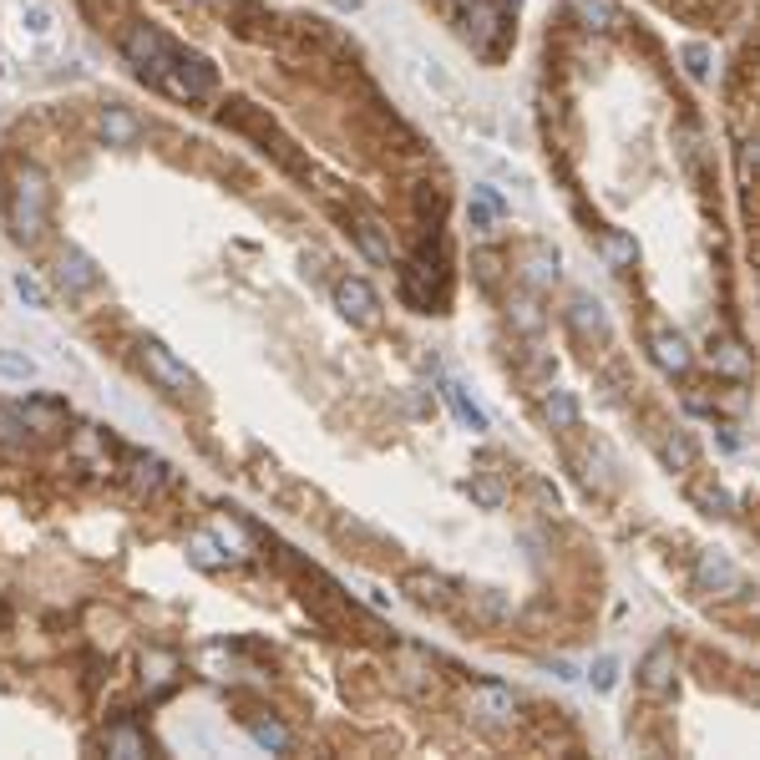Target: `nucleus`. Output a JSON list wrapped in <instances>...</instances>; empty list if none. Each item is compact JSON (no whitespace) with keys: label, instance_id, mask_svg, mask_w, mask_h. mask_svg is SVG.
Wrapping results in <instances>:
<instances>
[{"label":"nucleus","instance_id":"obj_1","mask_svg":"<svg viewBox=\"0 0 760 760\" xmlns=\"http://www.w3.org/2000/svg\"><path fill=\"white\" fill-rule=\"evenodd\" d=\"M451 16L456 36L472 46L477 61H502L517 36V6L522 0H436Z\"/></svg>","mask_w":760,"mask_h":760},{"label":"nucleus","instance_id":"obj_2","mask_svg":"<svg viewBox=\"0 0 760 760\" xmlns=\"http://www.w3.org/2000/svg\"><path fill=\"white\" fill-rule=\"evenodd\" d=\"M51 223V173L36 158H16L6 173V228L21 249H36Z\"/></svg>","mask_w":760,"mask_h":760},{"label":"nucleus","instance_id":"obj_3","mask_svg":"<svg viewBox=\"0 0 760 760\" xmlns=\"http://www.w3.org/2000/svg\"><path fill=\"white\" fill-rule=\"evenodd\" d=\"M137 365L147 370V380H158L168 396H193V391H198V375H193L163 340H142V345H137Z\"/></svg>","mask_w":760,"mask_h":760},{"label":"nucleus","instance_id":"obj_4","mask_svg":"<svg viewBox=\"0 0 760 760\" xmlns=\"http://www.w3.org/2000/svg\"><path fill=\"white\" fill-rule=\"evenodd\" d=\"M467 715H472L477 725H487V730H502V725H512L517 700H512L507 684H477V690L467 695Z\"/></svg>","mask_w":760,"mask_h":760},{"label":"nucleus","instance_id":"obj_5","mask_svg":"<svg viewBox=\"0 0 760 760\" xmlns=\"http://www.w3.org/2000/svg\"><path fill=\"white\" fill-rule=\"evenodd\" d=\"M335 304H340V315H345L350 325H375V320H380V294H375L365 279H355V274H340V279H335Z\"/></svg>","mask_w":760,"mask_h":760},{"label":"nucleus","instance_id":"obj_6","mask_svg":"<svg viewBox=\"0 0 760 760\" xmlns=\"http://www.w3.org/2000/svg\"><path fill=\"white\" fill-rule=\"evenodd\" d=\"M122 472H127V487L137 497H158L173 477H168V462L163 456H152V451H127L122 456Z\"/></svg>","mask_w":760,"mask_h":760},{"label":"nucleus","instance_id":"obj_7","mask_svg":"<svg viewBox=\"0 0 760 760\" xmlns=\"http://www.w3.org/2000/svg\"><path fill=\"white\" fill-rule=\"evenodd\" d=\"M56 284H61L66 294H87V289H97V284H102V274H97L92 254H82L76 244H66V249H61V259H56Z\"/></svg>","mask_w":760,"mask_h":760},{"label":"nucleus","instance_id":"obj_8","mask_svg":"<svg viewBox=\"0 0 760 760\" xmlns=\"http://www.w3.org/2000/svg\"><path fill=\"white\" fill-rule=\"evenodd\" d=\"M355 244L365 249L370 264H391V259H396V249H391V228L380 223V213H370V208H355Z\"/></svg>","mask_w":760,"mask_h":760},{"label":"nucleus","instance_id":"obj_9","mask_svg":"<svg viewBox=\"0 0 760 760\" xmlns=\"http://www.w3.org/2000/svg\"><path fill=\"white\" fill-rule=\"evenodd\" d=\"M649 355H654V365L669 370V375H684V370L695 365L690 345H684V335H674V330H654V335H649Z\"/></svg>","mask_w":760,"mask_h":760},{"label":"nucleus","instance_id":"obj_10","mask_svg":"<svg viewBox=\"0 0 760 760\" xmlns=\"http://www.w3.org/2000/svg\"><path fill=\"white\" fill-rule=\"evenodd\" d=\"M568 325L583 335V340H603L608 335V315H603V304L588 299V294H573L568 299Z\"/></svg>","mask_w":760,"mask_h":760},{"label":"nucleus","instance_id":"obj_11","mask_svg":"<svg viewBox=\"0 0 760 760\" xmlns=\"http://www.w3.org/2000/svg\"><path fill=\"white\" fill-rule=\"evenodd\" d=\"M695 583H700V588H710V593H725V588H740V573H735V563H730V558H720V553H700V558H695Z\"/></svg>","mask_w":760,"mask_h":760},{"label":"nucleus","instance_id":"obj_12","mask_svg":"<svg viewBox=\"0 0 760 760\" xmlns=\"http://www.w3.org/2000/svg\"><path fill=\"white\" fill-rule=\"evenodd\" d=\"M188 563H198L203 573H223V568H228V553H223V543L213 538V527L188 532Z\"/></svg>","mask_w":760,"mask_h":760},{"label":"nucleus","instance_id":"obj_13","mask_svg":"<svg viewBox=\"0 0 760 760\" xmlns=\"http://www.w3.org/2000/svg\"><path fill=\"white\" fill-rule=\"evenodd\" d=\"M102 750H107V755H117V760H137V755H147V735H142L132 720H117V725H107Z\"/></svg>","mask_w":760,"mask_h":760},{"label":"nucleus","instance_id":"obj_14","mask_svg":"<svg viewBox=\"0 0 760 760\" xmlns=\"http://www.w3.org/2000/svg\"><path fill=\"white\" fill-rule=\"evenodd\" d=\"M406 593H411L421 608H446L456 588H451L441 573H411V578H406Z\"/></svg>","mask_w":760,"mask_h":760},{"label":"nucleus","instance_id":"obj_15","mask_svg":"<svg viewBox=\"0 0 760 760\" xmlns=\"http://www.w3.org/2000/svg\"><path fill=\"white\" fill-rule=\"evenodd\" d=\"M598 254L608 259V269H634V259H639V249H634V239L624 234V228H603Z\"/></svg>","mask_w":760,"mask_h":760},{"label":"nucleus","instance_id":"obj_16","mask_svg":"<svg viewBox=\"0 0 760 760\" xmlns=\"http://www.w3.org/2000/svg\"><path fill=\"white\" fill-rule=\"evenodd\" d=\"M639 679H644L649 695H669V690H674V654H669V649H654V654L644 659Z\"/></svg>","mask_w":760,"mask_h":760},{"label":"nucleus","instance_id":"obj_17","mask_svg":"<svg viewBox=\"0 0 760 760\" xmlns=\"http://www.w3.org/2000/svg\"><path fill=\"white\" fill-rule=\"evenodd\" d=\"M441 396H446V406L456 411V416H462V426H472V431H487V411L462 391V386H456V380H441Z\"/></svg>","mask_w":760,"mask_h":760},{"label":"nucleus","instance_id":"obj_18","mask_svg":"<svg viewBox=\"0 0 760 760\" xmlns=\"http://www.w3.org/2000/svg\"><path fill=\"white\" fill-rule=\"evenodd\" d=\"M21 416H26V426H31L36 436H56V431H61V416H66V411H61L56 401H41V396H31V401L21 406Z\"/></svg>","mask_w":760,"mask_h":760},{"label":"nucleus","instance_id":"obj_19","mask_svg":"<svg viewBox=\"0 0 760 760\" xmlns=\"http://www.w3.org/2000/svg\"><path fill=\"white\" fill-rule=\"evenodd\" d=\"M467 614L482 619V624H502L512 614V603L502 593H492V588H477V593H467Z\"/></svg>","mask_w":760,"mask_h":760},{"label":"nucleus","instance_id":"obj_20","mask_svg":"<svg viewBox=\"0 0 760 760\" xmlns=\"http://www.w3.org/2000/svg\"><path fill=\"white\" fill-rule=\"evenodd\" d=\"M543 416L558 426V431H573L578 426V401H573V391H543Z\"/></svg>","mask_w":760,"mask_h":760},{"label":"nucleus","instance_id":"obj_21","mask_svg":"<svg viewBox=\"0 0 760 760\" xmlns=\"http://www.w3.org/2000/svg\"><path fill=\"white\" fill-rule=\"evenodd\" d=\"M213 538L223 543V553H228V563H244V558L254 553V543L244 538V527H239V522H228V517H223V522H213Z\"/></svg>","mask_w":760,"mask_h":760},{"label":"nucleus","instance_id":"obj_22","mask_svg":"<svg viewBox=\"0 0 760 760\" xmlns=\"http://www.w3.org/2000/svg\"><path fill=\"white\" fill-rule=\"evenodd\" d=\"M36 431L26 426L21 406H0V446H31Z\"/></svg>","mask_w":760,"mask_h":760},{"label":"nucleus","instance_id":"obj_23","mask_svg":"<svg viewBox=\"0 0 760 760\" xmlns=\"http://www.w3.org/2000/svg\"><path fill=\"white\" fill-rule=\"evenodd\" d=\"M173 674H178V659H173V654H163V649L142 654V684L163 690V684H173Z\"/></svg>","mask_w":760,"mask_h":760},{"label":"nucleus","instance_id":"obj_24","mask_svg":"<svg viewBox=\"0 0 760 760\" xmlns=\"http://www.w3.org/2000/svg\"><path fill=\"white\" fill-rule=\"evenodd\" d=\"M659 456L674 467V472H684V467H695V446H690V436H679V431H669L664 441H659Z\"/></svg>","mask_w":760,"mask_h":760},{"label":"nucleus","instance_id":"obj_25","mask_svg":"<svg viewBox=\"0 0 760 760\" xmlns=\"http://www.w3.org/2000/svg\"><path fill=\"white\" fill-rule=\"evenodd\" d=\"M249 735L264 745V750H274V755H284L294 740H289V730L284 725H274V720H249Z\"/></svg>","mask_w":760,"mask_h":760},{"label":"nucleus","instance_id":"obj_26","mask_svg":"<svg viewBox=\"0 0 760 760\" xmlns=\"http://www.w3.org/2000/svg\"><path fill=\"white\" fill-rule=\"evenodd\" d=\"M558 279V259L548 254V249H532V259H527V284L532 289H548Z\"/></svg>","mask_w":760,"mask_h":760},{"label":"nucleus","instance_id":"obj_27","mask_svg":"<svg viewBox=\"0 0 760 760\" xmlns=\"http://www.w3.org/2000/svg\"><path fill=\"white\" fill-rule=\"evenodd\" d=\"M715 365L725 370V375H735V380H745V370H750V360L740 355V345H730V340H715Z\"/></svg>","mask_w":760,"mask_h":760},{"label":"nucleus","instance_id":"obj_28","mask_svg":"<svg viewBox=\"0 0 760 760\" xmlns=\"http://www.w3.org/2000/svg\"><path fill=\"white\" fill-rule=\"evenodd\" d=\"M467 492H472V502H482L487 512H497V507L507 502V492H502L492 477H472V482H467Z\"/></svg>","mask_w":760,"mask_h":760},{"label":"nucleus","instance_id":"obj_29","mask_svg":"<svg viewBox=\"0 0 760 760\" xmlns=\"http://www.w3.org/2000/svg\"><path fill=\"white\" fill-rule=\"evenodd\" d=\"M0 375H6V380H31V375H36V360L21 355V350H0Z\"/></svg>","mask_w":760,"mask_h":760},{"label":"nucleus","instance_id":"obj_30","mask_svg":"<svg viewBox=\"0 0 760 760\" xmlns=\"http://www.w3.org/2000/svg\"><path fill=\"white\" fill-rule=\"evenodd\" d=\"M588 679H593V690H614V684H619V659L614 654H603V659H593V669H588Z\"/></svg>","mask_w":760,"mask_h":760},{"label":"nucleus","instance_id":"obj_31","mask_svg":"<svg viewBox=\"0 0 760 760\" xmlns=\"http://www.w3.org/2000/svg\"><path fill=\"white\" fill-rule=\"evenodd\" d=\"M467 223H472V234H482V239H492L497 234V208L492 203H482V198H472V208H467Z\"/></svg>","mask_w":760,"mask_h":760},{"label":"nucleus","instance_id":"obj_32","mask_svg":"<svg viewBox=\"0 0 760 760\" xmlns=\"http://www.w3.org/2000/svg\"><path fill=\"white\" fill-rule=\"evenodd\" d=\"M16 294H21V299L31 304V310H46V289H41V284H36L31 274H16Z\"/></svg>","mask_w":760,"mask_h":760},{"label":"nucleus","instance_id":"obj_33","mask_svg":"<svg viewBox=\"0 0 760 760\" xmlns=\"http://www.w3.org/2000/svg\"><path fill=\"white\" fill-rule=\"evenodd\" d=\"M553 674H558V679H578V669H573L568 659H558V664H553Z\"/></svg>","mask_w":760,"mask_h":760},{"label":"nucleus","instance_id":"obj_34","mask_svg":"<svg viewBox=\"0 0 760 760\" xmlns=\"http://www.w3.org/2000/svg\"><path fill=\"white\" fill-rule=\"evenodd\" d=\"M674 6H710V0H674Z\"/></svg>","mask_w":760,"mask_h":760}]
</instances>
